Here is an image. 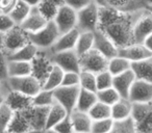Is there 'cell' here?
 Listing matches in <instances>:
<instances>
[{
  "label": "cell",
  "instance_id": "cell-1",
  "mask_svg": "<svg viewBox=\"0 0 152 133\" xmlns=\"http://www.w3.org/2000/svg\"><path fill=\"white\" fill-rule=\"evenodd\" d=\"M140 12L119 13L99 7V22L97 29L104 32L118 48L131 45L133 44V26Z\"/></svg>",
  "mask_w": 152,
  "mask_h": 133
},
{
  "label": "cell",
  "instance_id": "cell-2",
  "mask_svg": "<svg viewBox=\"0 0 152 133\" xmlns=\"http://www.w3.org/2000/svg\"><path fill=\"white\" fill-rule=\"evenodd\" d=\"M59 34L61 33L57 29L56 24L54 23L53 20H50L46 24V26L41 30L34 32V33H28V39L30 43L38 47L39 50L46 51L53 46Z\"/></svg>",
  "mask_w": 152,
  "mask_h": 133
},
{
  "label": "cell",
  "instance_id": "cell-3",
  "mask_svg": "<svg viewBox=\"0 0 152 133\" xmlns=\"http://www.w3.org/2000/svg\"><path fill=\"white\" fill-rule=\"evenodd\" d=\"M137 133H152V101L132 104V113Z\"/></svg>",
  "mask_w": 152,
  "mask_h": 133
},
{
  "label": "cell",
  "instance_id": "cell-4",
  "mask_svg": "<svg viewBox=\"0 0 152 133\" xmlns=\"http://www.w3.org/2000/svg\"><path fill=\"white\" fill-rule=\"evenodd\" d=\"M98 22H99V7L95 1L77 12L76 28L79 30V32L95 31L98 28Z\"/></svg>",
  "mask_w": 152,
  "mask_h": 133
},
{
  "label": "cell",
  "instance_id": "cell-5",
  "mask_svg": "<svg viewBox=\"0 0 152 133\" xmlns=\"http://www.w3.org/2000/svg\"><path fill=\"white\" fill-rule=\"evenodd\" d=\"M50 61L53 65L61 69L64 72L80 73V57L77 55L75 50H67L56 53L47 52Z\"/></svg>",
  "mask_w": 152,
  "mask_h": 133
},
{
  "label": "cell",
  "instance_id": "cell-6",
  "mask_svg": "<svg viewBox=\"0 0 152 133\" xmlns=\"http://www.w3.org/2000/svg\"><path fill=\"white\" fill-rule=\"evenodd\" d=\"M7 85L11 91L21 93L28 97H34L42 89V83L32 75L22 77H10Z\"/></svg>",
  "mask_w": 152,
  "mask_h": 133
},
{
  "label": "cell",
  "instance_id": "cell-7",
  "mask_svg": "<svg viewBox=\"0 0 152 133\" xmlns=\"http://www.w3.org/2000/svg\"><path fill=\"white\" fill-rule=\"evenodd\" d=\"M102 9L119 13H137L146 9L147 0H94Z\"/></svg>",
  "mask_w": 152,
  "mask_h": 133
},
{
  "label": "cell",
  "instance_id": "cell-8",
  "mask_svg": "<svg viewBox=\"0 0 152 133\" xmlns=\"http://www.w3.org/2000/svg\"><path fill=\"white\" fill-rule=\"evenodd\" d=\"M53 97L54 101L61 104L68 113H71L76 108V103L78 99L80 87L79 86H58L53 89Z\"/></svg>",
  "mask_w": 152,
  "mask_h": 133
},
{
  "label": "cell",
  "instance_id": "cell-9",
  "mask_svg": "<svg viewBox=\"0 0 152 133\" xmlns=\"http://www.w3.org/2000/svg\"><path fill=\"white\" fill-rule=\"evenodd\" d=\"M107 63L108 59L95 49H92L83 56H80L81 71L98 74L102 71L107 70Z\"/></svg>",
  "mask_w": 152,
  "mask_h": 133
},
{
  "label": "cell",
  "instance_id": "cell-10",
  "mask_svg": "<svg viewBox=\"0 0 152 133\" xmlns=\"http://www.w3.org/2000/svg\"><path fill=\"white\" fill-rule=\"evenodd\" d=\"M29 43L28 33L25 32L19 25H15L12 29L4 33V47L3 51L7 55L19 50Z\"/></svg>",
  "mask_w": 152,
  "mask_h": 133
},
{
  "label": "cell",
  "instance_id": "cell-11",
  "mask_svg": "<svg viewBox=\"0 0 152 133\" xmlns=\"http://www.w3.org/2000/svg\"><path fill=\"white\" fill-rule=\"evenodd\" d=\"M152 33V12L144 9L140 12L137 21L133 26V43L143 44L145 39Z\"/></svg>",
  "mask_w": 152,
  "mask_h": 133
},
{
  "label": "cell",
  "instance_id": "cell-12",
  "mask_svg": "<svg viewBox=\"0 0 152 133\" xmlns=\"http://www.w3.org/2000/svg\"><path fill=\"white\" fill-rule=\"evenodd\" d=\"M53 21L56 24L59 33H65V32L76 28L77 12L74 11L68 5L63 4L58 7L54 18H53Z\"/></svg>",
  "mask_w": 152,
  "mask_h": 133
},
{
  "label": "cell",
  "instance_id": "cell-13",
  "mask_svg": "<svg viewBox=\"0 0 152 133\" xmlns=\"http://www.w3.org/2000/svg\"><path fill=\"white\" fill-rule=\"evenodd\" d=\"M128 100L132 104L148 103L152 101V83L135 79L129 91Z\"/></svg>",
  "mask_w": 152,
  "mask_h": 133
},
{
  "label": "cell",
  "instance_id": "cell-14",
  "mask_svg": "<svg viewBox=\"0 0 152 133\" xmlns=\"http://www.w3.org/2000/svg\"><path fill=\"white\" fill-rule=\"evenodd\" d=\"M93 33H94L93 49H95L98 52H100L107 59H110L118 55V47L115 45V43L104 32H102L100 29H96L95 31H93Z\"/></svg>",
  "mask_w": 152,
  "mask_h": 133
},
{
  "label": "cell",
  "instance_id": "cell-15",
  "mask_svg": "<svg viewBox=\"0 0 152 133\" xmlns=\"http://www.w3.org/2000/svg\"><path fill=\"white\" fill-rule=\"evenodd\" d=\"M118 55L128 59L130 63H137L152 56V52L144 44H133L118 48Z\"/></svg>",
  "mask_w": 152,
  "mask_h": 133
},
{
  "label": "cell",
  "instance_id": "cell-16",
  "mask_svg": "<svg viewBox=\"0 0 152 133\" xmlns=\"http://www.w3.org/2000/svg\"><path fill=\"white\" fill-rule=\"evenodd\" d=\"M79 33H80L79 30L77 28H74V29L70 30V31L59 34L56 42L53 44V46L49 50L46 51L49 53H56V52H61V51L74 50L76 42H77V39L79 36Z\"/></svg>",
  "mask_w": 152,
  "mask_h": 133
},
{
  "label": "cell",
  "instance_id": "cell-17",
  "mask_svg": "<svg viewBox=\"0 0 152 133\" xmlns=\"http://www.w3.org/2000/svg\"><path fill=\"white\" fill-rule=\"evenodd\" d=\"M48 110L49 107H39V106H30L27 109H24L23 111L29 122L30 128L45 130Z\"/></svg>",
  "mask_w": 152,
  "mask_h": 133
},
{
  "label": "cell",
  "instance_id": "cell-18",
  "mask_svg": "<svg viewBox=\"0 0 152 133\" xmlns=\"http://www.w3.org/2000/svg\"><path fill=\"white\" fill-rule=\"evenodd\" d=\"M47 23H48V20L42 15V13L36 7H31L29 15L19 26L27 33H34L45 27Z\"/></svg>",
  "mask_w": 152,
  "mask_h": 133
},
{
  "label": "cell",
  "instance_id": "cell-19",
  "mask_svg": "<svg viewBox=\"0 0 152 133\" xmlns=\"http://www.w3.org/2000/svg\"><path fill=\"white\" fill-rule=\"evenodd\" d=\"M135 79L137 78H135L134 73L130 69V70L126 71V72L122 73V74L114 76V78H113V87L118 92L121 98L128 99L129 91H130L131 85L134 82Z\"/></svg>",
  "mask_w": 152,
  "mask_h": 133
},
{
  "label": "cell",
  "instance_id": "cell-20",
  "mask_svg": "<svg viewBox=\"0 0 152 133\" xmlns=\"http://www.w3.org/2000/svg\"><path fill=\"white\" fill-rule=\"evenodd\" d=\"M71 122L73 125L74 132L75 133H90L93 120L89 116L88 112L79 111V110H73L70 113Z\"/></svg>",
  "mask_w": 152,
  "mask_h": 133
},
{
  "label": "cell",
  "instance_id": "cell-21",
  "mask_svg": "<svg viewBox=\"0 0 152 133\" xmlns=\"http://www.w3.org/2000/svg\"><path fill=\"white\" fill-rule=\"evenodd\" d=\"M110 118L115 122H121L127 118H131L132 113V103L128 99L121 98L119 101H117L114 105L110 106Z\"/></svg>",
  "mask_w": 152,
  "mask_h": 133
},
{
  "label": "cell",
  "instance_id": "cell-22",
  "mask_svg": "<svg viewBox=\"0 0 152 133\" xmlns=\"http://www.w3.org/2000/svg\"><path fill=\"white\" fill-rule=\"evenodd\" d=\"M5 103L14 110V111H21V110L27 109L31 104V97L25 96L21 93L15 91H10L5 98Z\"/></svg>",
  "mask_w": 152,
  "mask_h": 133
},
{
  "label": "cell",
  "instance_id": "cell-23",
  "mask_svg": "<svg viewBox=\"0 0 152 133\" xmlns=\"http://www.w3.org/2000/svg\"><path fill=\"white\" fill-rule=\"evenodd\" d=\"M131 70L135 78L152 83V56L137 63H131Z\"/></svg>",
  "mask_w": 152,
  "mask_h": 133
},
{
  "label": "cell",
  "instance_id": "cell-24",
  "mask_svg": "<svg viewBox=\"0 0 152 133\" xmlns=\"http://www.w3.org/2000/svg\"><path fill=\"white\" fill-rule=\"evenodd\" d=\"M39 49L37 46H34L32 43H27L25 46L20 48L19 50L15 51L12 54L7 55L9 60H20V61H29L31 63L34 57L38 55Z\"/></svg>",
  "mask_w": 152,
  "mask_h": 133
},
{
  "label": "cell",
  "instance_id": "cell-25",
  "mask_svg": "<svg viewBox=\"0 0 152 133\" xmlns=\"http://www.w3.org/2000/svg\"><path fill=\"white\" fill-rule=\"evenodd\" d=\"M7 130L13 133H26L27 131L31 130L29 122L23 110L14 112L13 118L10 123Z\"/></svg>",
  "mask_w": 152,
  "mask_h": 133
},
{
  "label": "cell",
  "instance_id": "cell-26",
  "mask_svg": "<svg viewBox=\"0 0 152 133\" xmlns=\"http://www.w3.org/2000/svg\"><path fill=\"white\" fill-rule=\"evenodd\" d=\"M68 112L61 104L54 101V103L49 107L48 110V116H47V122H46V128L45 129H50L53 128L56 124H58L61 120L68 116Z\"/></svg>",
  "mask_w": 152,
  "mask_h": 133
},
{
  "label": "cell",
  "instance_id": "cell-27",
  "mask_svg": "<svg viewBox=\"0 0 152 133\" xmlns=\"http://www.w3.org/2000/svg\"><path fill=\"white\" fill-rule=\"evenodd\" d=\"M64 71L56 65H52L50 72L48 73L46 79L44 80L42 85V89H48V91H53L61 85V80H63Z\"/></svg>",
  "mask_w": 152,
  "mask_h": 133
},
{
  "label": "cell",
  "instance_id": "cell-28",
  "mask_svg": "<svg viewBox=\"0 0 152 133\" xmlns=\"http://www.w3.org/2000/svg\"><path fill=\"white\" fill-rule=\"evenodd\" d=\"M97 101H98V99H97L96 93L80 89L75 109L79 110V111L88 112L92 108V106H93Z\"/></svg>",
  "mask_w": 152,
  "mask_h": 133
},
{
  "label": "cell",
  "instance_id": "cell-29",
  "mask_svg": "<svg viewBox=\"0 0 152 133\" xmlns=\"http://www.w3.org/2000/svg\"><path fill=\"white\" fill-rule=\"evenodd\" d=\"M32 65L29 61L9 60V76L22 77L31 75Z\"/></svg>",
  "mask_w": 152,
  "mask_h": 133
},
{
  "label": "cell",
  "instance_id": "cell-30",
  "mask_svg": "<svg viewBox=\"0 0 152 133\" xmlns=\"http://www.w3.org/2000/svg\"><path fill=\"white\" fill-rule=\"evenodd\" d=\"M94 46V33L90 31L80 32L79 36L77 39V42L75 45V52L77 53L79 57L83 56L87 52L93 49Z\"/></svg>",
  "mask_w": 152,
  "mask_h": 133
},
{
  "label": "cell",
  "instance_id": "cell-31",
  "mask_svg": "<svg viewBox=\"0 0 152 133\" xmlns=\"http://www.w3.org/2000/svg\"><path fill=\"white\" fill-rule=\"evenodd\" d=\"M131 69V63L128 59L121 57L119 55L113 57V58L108 59L107 63V71L113 75V76H117L122 73L126 72V71Z\"/></svg>",
  "mask_w": 152,
  "mask_h": 133
},
{
  "label": "cell",
  "instance_id": "cell-32",
  "mask_svg": "<svg viewBox=\"0 0 152 133\" xmlns=\"http://www.w3.org/2000/svg\"><path fill=\"white\" fill-rule=\"evenodd\" d=\"M30 11H31V7H29L27 3H25L22 0H18L16 5L9 15L15 22L16 25H20L26 19V17L29 15Z\"/></svg>",
  "mask_w": 152,
  "mask_h": 133
},
{
  "label": "cell",
  "instance_id": "cell-33",
  "mask_svg": "<svg viewBox=\"0 0 152 133\" xmlns=\"http://www.w3.org/2000/svg\"><path fill=\"white\" fill-rule=\"evenodd\" d=\"M54 103V97L53 92L48 89H42L36 96L31 98L32 106H39V107H50Z\"/></svg>",
  "mask_w": 152,
  "mask_h": 133
},
{
  "label": "cell",
  "instance_id": "cell-34",
  "mask_svg": "<svg viewBox=\"0 0 152 133\" xmlns=\"http://www.w3.org/2000/svg\"><path fill=\"white\" fill-rule=\"evenodd\" d=\"M110 106L106 105V104L102 103L100 101H97L91 109L88 111L89 116H91V118L93 121L96 120H102V118H110Z\"/></svg>",
  "mask_w": 152,
  "mask_h": 133
},
{
  "label": "cell",
  "instance_id": "cell-35",
  "mask_svg": "<svg viewBox=\"0 0 152 133\" xmlns=\"http://www.w3.org/2000/svg\"><path fill=\"white\" fill-rule=\"evenodd\" d=\"M79 87L90 92L97 93L96 85V74L87 71H80L79 73Z\"/></svg>",
  "mask_w": 152,
  "mask_h": 133
},
{
  "label": "cell",
  "instance_id": "cell-36",
  "mask_svg": "<svg viewBox=\"0 0 152 133\" xmlns=\"http://www.w3.org/2000/svg\"><path fill=\"white\" fill-rule=\"evenodd\" d=\"M96 95H97L98 101L110 106L114 105L117 101H119L121 99L119 93L113 86L110 87V89H102V91H97Z\"/></svg>",
  "mask_w": 152,
  "mask_h": 133
},
{
  "label": "cell",
  "instance_id": "cell-37",
  "mask_svg": "<svg viewBox=\"0 0 152 133\" xmlns=\"http://www.w3.org/2000/svg\"><path fill=\"white\" fill-rule=\"evenodd\" d=\"M115 121L112 118L93 121L91 127V133H108L113 129Z\"/></svg>",
  "mask_w": 152,
  "mask_h": 133
},
{
  "label": "cell",
  "instance_id": "cell-38",
  "mask_svg": "<svg viewBox=\"0 0 152 133\" xmlns=\"http://www.w3.org/2000/svg\"><path fill=\"white\" fill-rule=\"evenodd\" d=\"M14 110L7 103L0 106V133L7 130L14 116Z\"/></svg>",
  "mask_w": 152,
  "mask_h": 133
},
{
  "label": "cell",
  "instance_id": "cell-39",
  "mask_svg": "<svg viewBox=\"0 0 152 133\" xmlns=\"http://www.w3.org/2000/svg\"><path fill=\"white\" fill-rule=\"evenodd\" d=\"M108 133H137L132 118L121 122H115L114 127Z\"/></svg>",
  "mask_w": 152,
  "mask_h": 133
},
{
  "label": "cell",
  "instance_id": "cell-40",
  "mask_svg": "<svg viewBox=\"0 0 152 133\" xmlns=\"http://www.w3.org/2000/svg\"><path fill=\"white\" fill-rule=\"evenodd\" d=\"M113 76L107 70L102 71V72L96 74V85H97V91L110 89L113 86Z\"/></svg>",
  "mask_w": 152,
  "mask_h": 133
},
{
  "label": "cell",
  "instance_id": "cell-41",
  "mask_svg": "<svg viewBox=\"0 0 152 133\" xmlns=\"http://www.w3.org/2000/svg\"><path fill=\"white\" fill-rule=\"evenodd\" d=\"M9 78V58L4 51H0V81L5 82Z\"/></svg>",
  "mask_w": 152,
  "mask_h": 133
},
{
  "label": "cell",
  "instance_id": "cell-42",
  "mask_svg": "<svg viewBox=\"0 0 152 133\" xmlns=\"http://www.w3.org/2000/svg\"><path fill=\"white\" fill-rule=\"evenodd\" d=\"M53 129L58 133H75L74 132V128L73 125H72L70 114H68L64 120H61L58 124L55 125L53 127Z\"/></svg>",
  "mask_w": 152,
  "mask_h": 133
},
{
  "label": "cell",
  "instance_id": "cell-43",
  "mask_svg": "<svg viewBox=\"0 0 152 133\" xmlns=\"http://www.w3.org/2000/svg\"><path fill=\"white\" fill-rule=\"evenodd\" d=\"M63 86H79V73L76 72H64Z\"/></svg>",
  "mask_w": 152,
  "mask_h": 133
},
{
  "label": "cell",
  "instance_id": "cell-44",
  "mask_svg": "<svg viewBox=\"0 0 152 133\" xmlns=\"http://www.w3.org/2000/svg\"><path fill=\"white\" fill-rule=\"evenodd\" d=\"M15 25V22L10 17L9 14H0V32L5 33L10 29H12Z\"/></svg>",
  "mask_w": 152,
  "mask_h": 133
},
{
  "label": "cell",
  "instance_id": "cell-45",
  "mask_svg": "<svg viewBox=\"0 0 152 133\" xmlns=\"http://www.w3.org/2000/svg\"><path fill=\"white\" fill-rule=\"evenodd\" d=\"M93 1L94 0H64V2H65L66 5L70 7L71 9H73L76 12L80 11L81 9L88 7Z\"/></svg>",
  "mask_w": 152,
  "mask_h": 133
},
{
  "label": "cell",
  "instance_id": "cell-46",
  "mask_svg": "<svg viewBox=\"0 0 152 133\" xmlns=\"http://www.w3.org/2000/svg\"><path fill=\"white\" fill-rule=\"evenodd\" d=\"M18 0H0V9L1 13L10 14L14 9Z\"/></svg>",
  "mask_w": 152,
  "mask_h": 133
},
{
  "label": "cell",
  "instance_id": "cell-47",
  "mask_svg": "<svg viewBox=\"0 0 152 133\" xmlns=\"http://www.w3.org/2000/svg\"><path fill=\"white\" fill-rule=\"evenodd\" d=\"M10 91L11 89H10L9 85H7V81H5L2 89H0V106L5 103V98H7V95Z\"/></svg>",
  "mask_w": 152,
  "mask_h": 133
},
{
  "label": "cell",
  "instance_id": "cell-48",
  "mask_svg": "<svg viewBox=\"0 0 152 133\" xmlns=\"http://www.w3.org/2000/svg\"><path fill=\"white\" fill-rule=\"evenodd\" d=\"M41 1H42V2L49 3V4L53 5V7H57V9H58L59 7H61L63 4H65L64 0H41Z\"/></svg>",
  "mask_w": 152,
  "mask_h": 133
},
{
  "label": "cell",
  "instance_id": "cell-49",
  "mask_svg": "<svg viewBox=\"0 0 152 133\" xmlns=\"http://www.w3.org/2000/svg\"><path fill=\"white\" fill-rule=\"evenodd\" d=\"M143 44L145 45L146 48L149 49V50L152 52V33L149 34V36H148L147 38L145 39V41H144Z\"/></svg>",
  "mask_w": 152,
  "mask_h": 133
},
{
  "label": "cell",
  "instance_id": "cell-50",
  "mask_svg": "<svg viewBox=\"0 0 152 133\" xmlns=\"http://www.w3.org/2000/svg\"><path fill=\"white\" fill-rule=\"evenodd\" d=\"M22 1H24L25 3H27V4L31 7H38V5L41 3V0H22Z\"/></svg>",
  "mask_w": 152,
  "mask_h": 133
},
{
  "label": "cell",
  "instance_id": "cell-51",
  "mask_svg": "<svg viewBox=\"0 0 152 133\" xmlns=\"http://www.w3.org/2000/svg\"><path fill=\"white\" fill-rule=\"evenodd\" d=\"M3 47H4V33L0 32V51H3Z\"/></svg>",
  "mask_w": 152,
  "mask_h": 133
},
{
  "label": "cell",
  "instance_id": "cell-52",
  "mask_svg": "<svg viewBox=\"0 0 152 133\" xmlns=\"http://www.w3.org/2000/svg\"><path fill=\"white\" fill-rule=\"evenodd\" d=\"M45 130H38V129H31V130L27 131L26 133H44Z\"/></svg>",
  "mask_w": 152,
  "mask_h": 133
},
{
  "label": "cell",
  "instance_id": "cell-53",
  "mask_svg": "<svg viewBox=\"0 0 152 133\" xmlns=\"http://www.w3.org/2000/svg\"><path fill=\"white\" fill-rule=\"evenodd\" d=\"M44 133H58V132H56L53 128H50V129H45Z\"/></svg>",
  "mask_w": 152,
  "mask_h": 133
},
{
  "label": "cell",
  "instance_id": "cell-54",
  "mask_svg": "<svg viewBox=\"0 0 152 133\" xmlns=\"http://www.w3.org/2000/svg\"><path fill=\"white\" fill-rule=\"evenodd\" d=\"M147 4L150 5V7H152V0H147Z\"/></svg>",
  "mask_w": 152,
  "mask_h": 133
},
{
  "label": "cell",
  "instance_id": "cell-55",
  "mask_svg": "<svg viewBox=\"0 0 152 133\" xmlns=\"http://www.w3.org/2000/svg\"><path fill=\"white\" fill-rule=\"evenodd\" d=\"M146 9H149V11L150 12H152V7H150V5H146Z\"/></svg>",
  "mask_w": 152,
  "mask_h": 133
},
{
  "label": "cell",
  "instance_id": "cell-56",
  "mask_svg": "<svg viewBox=\"0 0 152 133\" xmlns=\"http://www.w3.org/2000/svg\"><path fill=\"white\" fill-rule=\"evenodd\" d=\"M3 85H4V82H1V81H0V89H2Z\"/></svg>",
  "mask_w": 152,
  "mask_h": 133
},
{
  "label": "cell",
  "instance_id": "cell-57",
  "mask_svg": "<svg viewBox=\"0 0 152 133\" xmlns=\"http://www.w3.org/2000/svg\"><path fill=\"white\" fill-rule=\"evenodd\" d=\"M1 133H13V132H11V131H9V130H5V131H3V132H1Z\"/></svg>",
  "mask_w": 152,
  "mask_h": 133
},
{
  "label": "cell",
  "instance_id": "cell-58",
  "mask_svg": "<svg viewBox=\"0 0 152 133\" xmlns=\"http://www.w3.org/2000/svg\"><path fill=\"white\" fill-rule=\"evenodd\" d=\"M0 14H1V9H0Z\"/></svg>",
  "mask_w": 152,
  "mask_h": 133
},
{
  "label": "cell",
  "instance_id": "cell-59",
  "mask_svg": "<svg viewBox=\"0 0 152 133\" xmlns=\"http://www.w3.org/2000/svg\"><path fill=\"white\" fill-rule=\"evenodd\" d=\"M90 133H91V132H90Z\"/></svg>",
  "mask_w": 152,
  "mask_h": 133
}]
</instances>
